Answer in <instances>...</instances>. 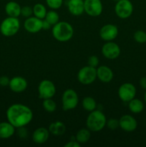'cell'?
<instances>
[{"label":"cell","mask_w":146,"mask_h":147,"mask_svg":"<svg viewBox=\"0 0 146 147\" xmlns=\"http://www.w3.org/2000/svg\"><path fill=\"white\" fill-rule=\"evenodd\" d=\"M136 88L133 83H125L119 87L118 96L120 100L123 102L128 103L130 100L134 98L136 96Z\"/></svg>","instance_id":"9"},{"label":"cell","mask_w":146,"mask_h":147,"mask_svg":"<svg viewBox=\"0 0 146 147\" xmlns=\"http://www.w3.org/2000/svg\"><path fill=\"white\" fill-rule=\"evenodd\" d=\"M51 27L52 25L47 21V20H45L44 19L42 20V30H48L51 28Z\"/></svg>","instance_id":"36"},{"label":"cell","mask_w":146,"mask_h":147,"mask_svg":"<svg viewBox=\"0 0 146 147\" xmlns=\"http://www.w3.org/2000/svg\"><path fill=\"white\" fill-rule=\"evenodd\" d=\"M79 103V97L77 92L71 88L67 89L62 96V103L64 111H71L75 109Z\"/></svg>","instance_id":"5"},{"label":"cell","mask_w":146,"mask_h":147,"mask_svg":"<svg viewBox=\"0 0 146 147\" xmlns=\"http://www.w3.org/2000/svg\"><path fill=\"white\" fill-rule=\"evenodd\" d=\"M42 107L48 113H53L57 109V104L52 98H47L43 100Z\"/></svg>","instance_id":"27"},{"label":"cell","mask_w":146,"mask_h":147,"mask_svg":"<svg viewBox=\"0 0 146 147\" xmlns=\"http://www.w3.org/2000/svg\"><path fill=\"white\" fill-rule=\"evenodd\" d=\"M84 12L92 17H99L103 10L101 0H84Z\"/></svg>","instance_id":"10"},{"label":"cell","mask_w":146,"mask_h":147,"mask_svg":"<svg viewBox=\"0 0 146 147\" xmlns=\"http://www.w3.org/2000/svg\"><path fill=\"white\" fill-rule=\"evenodd\" d=\"M97 78V68L90 65L82 67L77 73V80L81 84L88 86Z\"/></svg>","instance_id":"6"},{"label":"cell","mask_w":146,"mask_h":147,"mask_svg":"<svg viewBox=\"0 0 146 147\" xmlns=\"http://www.w3.org/2000/svg\"><path fill=\"white\" fill-rule=\"evenodd\" d=\"M87 64H88V65L96 68L99 65V58L96 55L90 56L87 60Z\"/></svg>","instance_id":"32"},{"label":"cell","mask_w":146,"mask_h":147,"mask_svg":"<svg viewBox=\"0 0 146 147\" xmlns=\"http://www.w3.org/2000/svg\"><path fill=\"white\" fill-rule=\"evenodd\" d=\"M81 144L76 141V139H71L68 143L64 145V147H80Z\"/></svg>","instance_id":"35"},{"label":"cell","mask_w":146,"mask_h":147,"mask_svg":"<svg viewBox=\"0 0 146 147\" xmlns=\"http://www.w3.org/2000/svg\"><path fill=\"white\" fill-rule=\"evenodd\" d=\"M90 137H91V131L87 128L86 129L82 128L80 129L75 135L76 141L80 144L87 143L90 139Z\"/></svg>","instance_id":"22"},{"label":"cell","mask_w":146,"mask_h":147,"mask_svg":"<svg viewBox=\"0 0 146 147\" xmlns=\"http://www.w3.org/2000/svg\"><path fill=\"white\" fill-rule=\"evenodd\" d=\"M21 7L19 4L14 1H10L6 4L4 10L8 17H19L21 15Z\"/></svg>","instance_id":"20"},{"label":"cell","mask_w":146,"mask_h":147,"mask_svg":"<svg viewBox=\"0 0 146 147\" xmlns=\"http://www.w3.org/2000/svg\"><path fill=\"white\" fill-rule=\"evenodd\" d=\"M33 9V14L34 17H37L41 20H44L47 14V9L45 6L41 3H37L32 7Z\"/></svg>","instance_id":"25"},{"label":"cell","mask_w":146,"mask_h":147,"mask_svg":"<svg viewBox=\"0 0 146 147\" xmlns=\"http://www.w3.org/2000/svg\"><path fill=\"white\" fill-rule=\"evenodd\" d=\"M52 33L56 40L65 42L72 38L74 35V29L70 23L61 21L53 25Z\"/></svg>","instance_id":"2"},{"label":"cell","mask_w":146,"mask_h":147,"mask_svg":"<svg viewBox=\"0 0 146 147\" xmlns=\"http://www.w3.org/2000/svg\"><path fill=\"white\" fill-rule=\"evenodd\" d=\"M42 20L34 16L28 17L24 22L25 30L31 34H35L42 30Z\"/></svg>","instance_id":"13"},{"label":"cell","mask_w":146,"mask_h":147,"mask_svg":"<svg viewBox=\"0 0 146 147\" xmlns=\"http://www.w3.org/2000/svg\"><path fill=\"white\" fill-rule=\"evenodd\" d=\"M82 106L84 110L88 112H91L95 110L97 108V102H96L95 99L93 98L92 97L87 96L83 98L82 101Z\"/></svg>","instance_id":"24"},{"label":"cell","mask_w":146,"mask_h":147,"mask_svg":"<svg viewBox=\"0 0 146 147\" xmlns=\"http://www.w3.org/2000/svg\"><path fill=\"white\" fill-rule=\"evenodd\" d=\"M17 135L21 139H25V138L27 137L28 132H27L25 126L17 128Z\"/></svg>","instance_id":"33"},{"label":"cell","mask_w":146,"mask_h":147,"mask_svg":"<svg viewBox=\"0 0 146 147\" xmlns=\"http://www.w3.org/2000/svg\"><path fill=\"white\" fill-rule=\"evenodd\" d=\"M44 20H47L52 26H53L60 22V16L56 10L51 9L47 12Z\"/></svg>","instance_id":"26"},{"label":"cell","mask_w":146,"mask_h":147,"mask_svg":"<svg viewBox=\"0 0 146 147\" xmlns=\"http://www.w3.org/2000/svg\"><path fill=\"white\" fill-rule=\"evenodd\" d=\"M9 81H10V79L7 76H2L0 77V86H2V87L9 86Z\"/></svg>","instance_id":"34"},{"label":"cell","mask_w":146,"mask_h":147,"mask_svg":"<svg viewBox=\"0 0 146 147\" xmlns=\"http://www.w3.org/2000/svg\"><path fill=\"white\" fill-rule=\"evenodd\" d=\"M114 77L112 69L107 65H100L97 68V78L102 83H110Z\"/></svg>","instance_id":"17"},{"label":"cell","mask_w":146,"mask_h":147,"mask_svg":"<svg viewBox=\"0 0 146 147\" xmlns=\"http://www.w3.org/2000/svg\"><path fill=\"white\" fill-rule=\"evenodd\" d=\"M112 1H115V2H116V1H119V0H112Z\"/></svg>","instance_id":"39"},{"label":"cell","mask_w":146,"mask_h":147,"mask_svg":"<svg viewBox=\"0 0 146 147\" xmlns=\"http://www.w3.org/2000/svg\"><path fill=\"white\" fill-rule=\"evenodd\" d=\"M128 109L132 113H140L144 109V103L140 99L134 98L128 102Z\"/></svg>","instance_id":"23"},{"label":"cell","mask_w":146,"mask_h":147,"mask_svg":"<svg viewBox=\"0 0 146 147\" xmlns=\"http://www.w3.org/2000/svg\"><path fill=\"white\" fill-rule=\"evenodd\" d=\"M107 119L101 111L95 110L90 112L86 120L87 128L92 132H99L102 130L106 126Z\"/></svg>","instance_id":"3"},{"label":"cell","mask_w":146,"mask_h":147,"mask_svg":"<svg viewBox=\"0 0 146 147\" xmlns=\"http://www.w3.org/2000/svg\"><path fill=\"white\" fill-rule=\"evenodd\" d=\"M39 96L42 99L52 98L56 93L55 85L50 80H43L38 86Z\"/></svg>","instance_id":"8"},{"label":"cell","mask_w":146,"mask_h":147,"mask_svg":"<svg viewBox=\"0 0 146 147\" xmlns=\"http://www.w3.org/2000/svg\"><path fill=\"white\" fill-rule=\"evenodd\" d=\"M140 86L143 89L146 90V77H143L140 80Z\"/></svg>","instance_id":"37"},{"label":"cell","mask_w":146,"mask_h":147,"mask_svg":"<svg viewBox=\"0 0 146 147\" xmlns=\"http://www.w3.org/2000/svg\"><path fill=\"white\" fill-rule=\"evenodd\" d=\"M145 142H146V136H145Z\"/></svg>","instance_id":"40"},{"label":"cell","mask_w":146,"mask_h":147,"mask_svg":"<svg viewBox=\"0 0 146 147\" xmlns=\"http://www.w3.org/2000/svg\"><path fill=\"white\" fill-rule=\"evenodd\" d=\"M144 100H145V103H146V91H145V95H144Z\"/></svg>","instance_id":"38"},{"label":"cell","mask_w":146,"mask_h":147,"mask_svg":"<svg viewBox=\"0 0 146 147\" xmlns=\"http://www.w3.org/2000/svg\"><path fill=\"white\" fill-rule=\"evenodd\" d=\"M15 129L8 121L0 122V139H7L11 138L15 133Z\"/></svg>","instance_id":"19"},{"label":"cell","mask_w":146,"mask_h":147,"mask_svg":"<svg viewBox=\"0 0 146 147\" xmlns=\"http://www.w3.org/2000/svg\"><path fill=\"white\" fill-rule=\"evenodd\" d=\"M102 54L105 58L115 60L120 56L121 50L117 43L113 41L107 42L102 47Z\"/></svg>","instance_id":"11"},{"label":"cell","mask_w":146,"mask_h":147,"mask_svg":"<svg viewBox=\"0 0 146 147\" xmlns=\"http://www.w3.org/2000/svg\"><path fill=\"white\" fill-rule=\"evenodd\" d=\"M133 38L137 42L140 44L146 42V32L143 30H137L133 34Z\"/></svg>","instance_id":"28"},{"label":"cell","mask_w":146,"mask_h":147,"mask_svg":"<svg viewBox=\"0 0 146 147\" xmlns=\"http://www.w3.org/2000/svg\"><path fill=\"white\" fill-rule=\"evenodd\" d=\"M33 14V9L30 6H24L21 7V15L24 17L28 18V17H31Z\"/></svg>","instance_id":"31"},{"label":"cell","mask_w":146,"mask_h":147,"mask_svg":"<svg viewBox=\"0 0 146 147\" xmlns=\"http://www.w3.org/2000/svg\"><path fill=\"white\" fill-rule=\"evenodd\" d=\"M28 83H27V80L21 76H15L12 78L10 79L9 87L10 90L14 93H22L25 91L26 89L27 88Z\"/></svg>","instance_id":"15"},{"label":"cell","mask_w":146,"mask_h":147,"mask_svg":"<svg viewBox=\"0 0 146 147\" xmlns=\"http://www.w3.org/2000/svg\"><path fill=\"white\" fill-rule=\"evenodd\" d=\"M7 121L16 129L27 126L33 119V112L29 106L21 103H14L7 109Z\"/></svg>","instance_id":"1"},{"label":"cell","mask_w":146,"mask_h":147,"mask_svg":"<svg viewBox=\"0 0 146 147\" xmlns=\"http://www.w3.org/2000/svg\"><path fill=\"white\" fill-rule=\"evenodd\" d=\"M106 126L110 130L114 131L116 130L117 128L120 127V123H119V120L116 119H110L107 120Z\"/></svg>","instance_id":"30"},{"label":"cell","mask_w":146,"mask_h":147,"mask_svg":"<svg viewBox=\"0 0 146 147\" xmlns=\"http://www.w3.org/2000/svg\"><path fill=\"white\" fill-rule=\"evenodd\" d=\"M67 9L73 16H80L84 12V0H68Z\"/></svg>","instance_id":"16"},{"label":"cell","mask_w":146,"mask_h":147,"mask_svg":"<svg viewBox=\"0 0 146 147\" xmlns=\"http://www.w3.org/2000/svg\"><path fill=\"white\" fill-rule=\"evenodd\" d=\"M20 28V22L18 17H8L4 19L0 24V32L5 37L15 35Z\"/></svg>","instance_id":"4"},{"label":"cell","mask_w":146,"mask_h":147,"mask_svg":"<svg viewBox=\"0 0 146 147\" xmlns=\"http://www.w3.org/2000/svg\"><path fill=\"white\" fill-rule=\"evenodd\" d=\"M49 131L54 136H62L64 134L66 131V126L63 122L57 121L52 122L49 126Z\"/></svg>","instance_id":"21"},{"label":"cell","mask_w":146,"mask_h":147,"mask_svg":"<svg viewBox=\"0 0 146 147\" xmlns=\"http://www.w3.org/2000/svg\"><path fill=\"white\" fill-rule=\"evenodd\" d=\"M120 127L124 131L133 132L137 127V122L133 116L129 114L123 115L119 119Z\"/></svg>","instance_id":"14"},{"label":"cell","mask_w":146,"mask_h":147,"mask_svg":"<svg viewBox=\"0 0 146 147\" xmlns=\"http://www.w3.org/2000/svg\"><path fill=\"white\" fill-rule=\"evenodd\" d=\"M119 33L118 28L113 24H107L100 28V37L102 40L106 42L113 41L117 37Z\"/></svg>","instance_id":"12"},{"label":"cell","mask_w":146,"mask_h":147,"mask_svg":"<svg viewBox=\"0 0 146 147\" xmlns=\"http://www.w3.org/2000/svg\"><path fill=\"white\" fill-rule=\"evenodd\" d=\"M115 12L117 17L120 19H127L133 12V3L130 0H119L116 1Z\"/></svg>","instance_id":"7"},{"label":"cell","mask_w":146,"mask_h":147,"mask_svg":"<svg viewBox=\"0 0 146 147\" xmlns=\"http://www.w3.org/2000/svg\"><path fill=\"white\" fill-rule=\"evenodd\" d=\"M49 129L44 127H39L34 130L32 134V140L37 144L46 143L50 137Z\"/></svg>","instance_id":"18"},{"label":"cell","mask_w":146,"mask_h":147,"mask_svg":"<svg viewBox=\"0 0 146 147\" xmlns=\"http://www.w3.org/2000/svg\"><path fill=\"white\" fill-rule=\"evenodd\" d=\"M46 4L51 9H58L62 6L63 0H46Z\"/></svg>","instance_id":"29"}]
</instances>
